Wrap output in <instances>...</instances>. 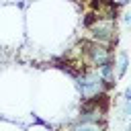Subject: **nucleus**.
Segmentation results:
<instances>
[{"instance_id":"obj_5","label":"nucleus","mask_w":131,"mask_h":131,"mask_svg":"<svg viewBox=\"0 0 131 131\" xmlns=\"http://www.w3.org/2000/svg\"><path fill=\"white\" fill-rule=\"evenodd\" d=\"M98 20H100V16H96L94 12H90V14H86V16H84L82 25H84V27H92V25H94V23H98Z\"/></svg>"},{"instance_id":"obj_7","label":"nucleus","mask_w":131,"mask_h":131,"mask_svg":"<svg viewBox=\"0 0 131 131\" xmlns=\"http://www.w3.org/2000/svg\"><path fill=\"white\" fill-rule=\"evenodd\" d=\"M129 125H131V102H129Z\"/></svg>"},{"instance_id":"obj_2","label":"nucleus","mask_w":131,"mask_h":131,"mask_svg":"<svg viewBox=\"0 0 131 131\" xmlns=\"http://www.w3.org/2000/svg\"><path fill=\"white\" fill-rule=\"evenodd\" d=\"M111 57H108V51L104 49V47H100V45H92L90 47V61L94 63V66H102L104 61H108Z\"/></svg>"},{"instance_id":"obj_3","label":"nucleus","mask_w":131,"mask_h":131,"mask_svg":"<svg viewBox=\"0 0 131 131\" xmlns=\"http://www.w3.org/2000/svg\"><path fill=\"white\" fill-rule=\"evenodd\" d=\"M72 131H102V127H98V125H94V123H78Z\"/></svg>"},{"instance_id":"obj_6","label":"nucleus","mask_w":131,"mask_h":131,"mask_svg":"<svg viewBox=\"0 0 131 131\" xmlns=\"http://www.w3.org/2000/svg\"><path fill=\"white\" fill-rule=\"evenodd\" d=\"M123 96H125V102L129 104V102H131V86H129V88L125 90V94H123Z\"/></svg>"},{"instance_id":"obj_4","label":"nucleus","mask_w":131,"mask_h":131,"mask_svg":"<svg viewBox=\"0 0 131 131\" xmlns=\"http://www.w3.org/2000/svg\"><path fill=\"white\" fill-rule=\"evenodd\" d=\"M127 72V53H119V63H117V76H123Z\"/></svg>"},{"instance_id":"obj_1","label":"nucleus","mask_w":131,"mask_h":131,"mask_svg":"<svg viewBox=\"0 0 131 131\" xmlns=\"http://www.w3.org/2000/svg\"><path fill=\"white\" fill-rule=\"evenodd\" d=\"M76 86H78V90H80V94H82V100L98 94V92L104 88L100 74H94V72H82V74L76 78Z\"/></svg>"},{"instance_id":"obj_8","label":"nucleus","mask_w":131,"mask_h":131,"mask_svg":"<svg viewBox=\"0 0 131 131\" xmlns=\"http://www.w3.org/2000/svg\"><path fill=\"white\" fill-rule=\"evenodd\" d=\"M119 2H121V4H127V2H129V0H119Z\"/></svg>"}]
</instances>
